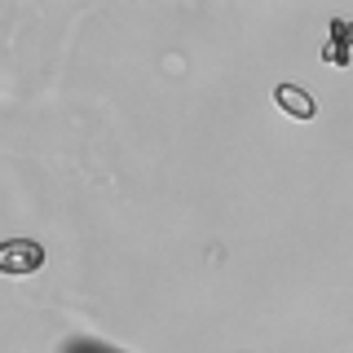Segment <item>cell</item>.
<instances>
[{
    "label": "cell",
    "instance_id": "obj_2",
    "mask_svg": "<svg viewBox=\"0 0 353 353\" xmlns=\"http://www.w3.org/2000/svg\"><path fill=\"white\" fill-rule=\"evenodd\" d=\"M274 106H279L283 115H292V119H318V102L301 84H279L274 88Z\"/></svg>",
    "mask_w": 353,
    "mask_h": 353
},
{
    "label": "cell",
    "instance_id": "obj_1",
    "mask_svg": "<svg viewBox=\"0 0 353 353\" xmlns=\"http://www.w3.org/2000/svg\"><path fill=\"white\" fill-rule=\"evenodd\" d=\"M44 265V248L36 239H5L0 243V274H36Z\"/></svg>",
    "mask_w": 353,
    "mask_h": 353
},
{
    "label": "cell",
    "instance_id": "obj_4",
    "mask_svg": "<svg viewBox=\"0 0 353 353\" xmlns=\"http://www.w3.org/2000/svg\"><path fill=\"white\" fill-rule=\"evenodd\" d=\"M58 353H124V349L102 345V340H93V336H75V340H66V345H62Z\"/></svg>",
    "mask_w": 353,
    "mask_h": 353
},
{
    "label": "cell",
    "instance_id": "obj_3",
    "mask_svg": "<svg viewBox=\"0 0 353 353\" xmlns=\"http://www.w3.org/2000/svg\"><path fill=\"white\" fill-rule=\"evenodd\" d=\"M349 49H353V22L349 18H331V40L323 44V62H331V66L345 71V66L353 62Z\"/></svg>",
    "mask_w": 353,
    "mask_h": 353
}]
</instances>
